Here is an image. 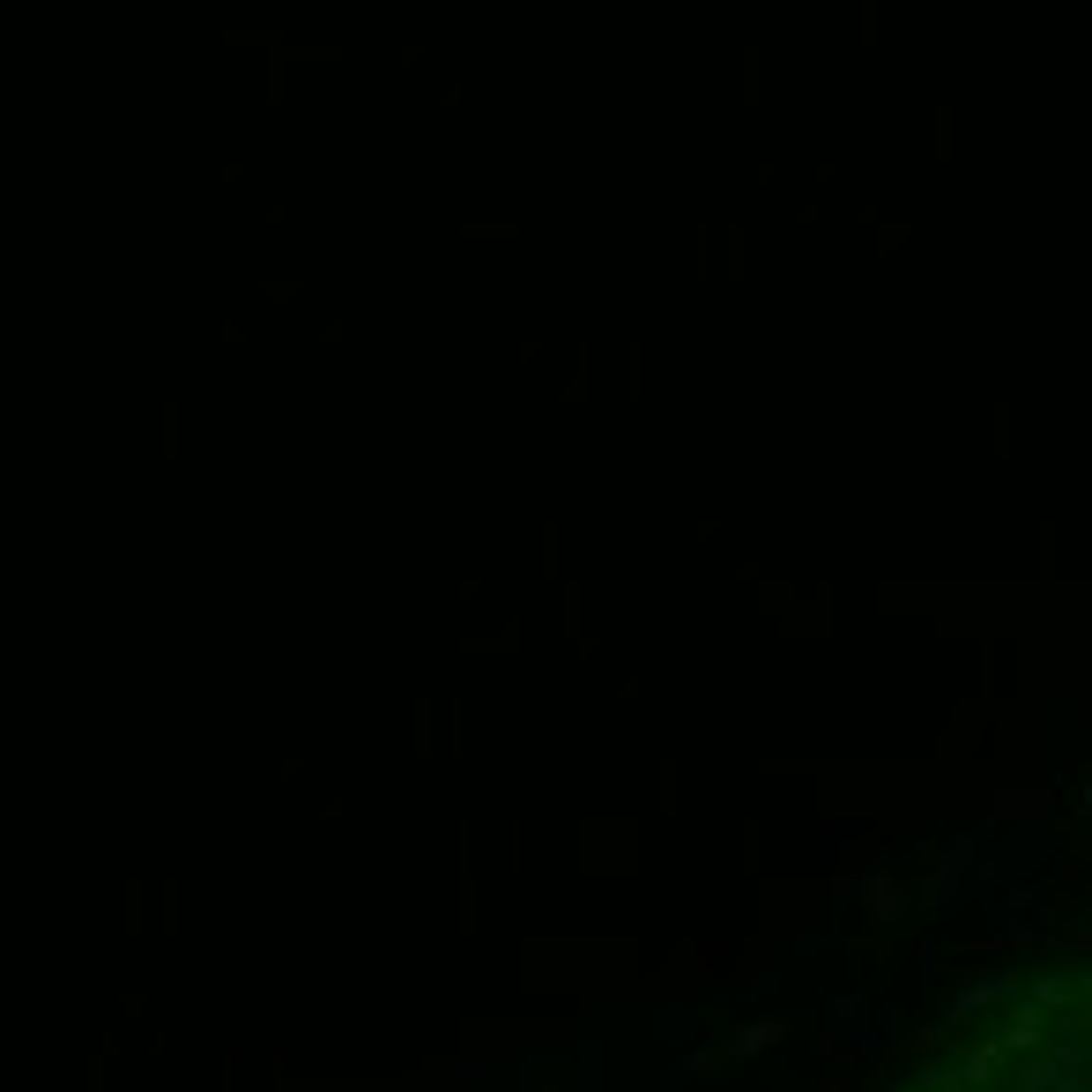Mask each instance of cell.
I'll list each match as a JSON object with an SVG mask.
<instances>
[{"instance_id": "cell-1", "label": "cell", "mask_w": 1092, "mask_h": 1092, "mask_svg": "<svg viewBox=\"0 0 1092 1092\" xmlns=\"http://www.w3.org/2000/svg\"><path fill=\"white\" fill-rule=\"evenodd\" d=\"M223 45H261V52H275L283 38H275V30H223Z\"/></svg>"}]
</instances>
